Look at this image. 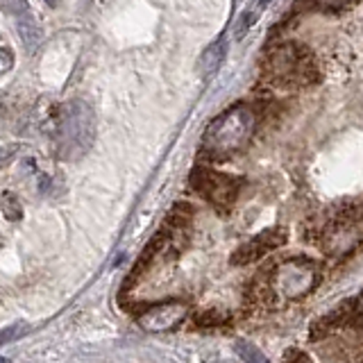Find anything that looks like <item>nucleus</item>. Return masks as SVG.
<instances>
[{
  "mask_svg": "<svg viewBox=\"0 0 363 363\" xmlns=\"http://www.w3.org/2000/svg\"><path fill=\"white\" fill-rule=\"evenodd\" d=\"M257 128L255 111L250 107H232L216 118L202 134V150L209 157H230L250 143Z\"/></svg>",
  "mask_w": 363,
  "mask_h": 363,
  "instance_id": "obj_1",
  "label": "nucleus"
},
{
  "mask_svg": "<svg viewBox=\"0 0 363 363\" xmlns=\"http://www.w3.org/2000/svg\"><path fill=\"white\" fill-rule=\"evenodd\" d=\"M57 139H60V152L66 159H75L89 150V143L94 139V116L84 102H71L62 111L60 128H57Z\"/></svg>",
  "mask_w": 363,
  "mask_h": 363,
  "instance_id": "obj_2",
  "label": "nucleus"
},
{
  "mask_svg": "<svg viewBox=\"0 0 363 363\" xmlns=\"http://www.w3.org/2000/svg\"><path fill=\"white\" fill-rule=\"evenodd\" d=\"M264 73L272 82L284 86H298L311 82V57L306 55L300 45H279L275 48L264 66Z\"/></svg>",
  "mask_w": 363,
  "mask_h": 363,
  "instance_id": "obj_3",
  "label": "nucleus"
},
{
  "mask_svg": "<svg viewBox=\"0 0 363 363\" xmlns=\"http://www.w3.org/2000/svg\"><path fill=\"white\" fill-rule=\"evenodd\" d=\"M191 184L196 189L202 198H207L216 209H230L236 196H238V189H241V182L236 177H230L225 173H218V170H211V168H196L191 175Z\"/></svg>",
  "mask_w": 363,
  "mask_h": 363,
  "instance_id": "obj_4",
  "label": "nucleus"
},
{
  "mask_svg": "<svg viewBox=\"0 0 363 363\" xmlns=\"http://www.w3.org/2000/svg\"><path fill=\"white\" fill-rule=\"evenodd\" d=\"M318 281L315 266L306 259H289L275 270V286L284 298H302Z\"/></svg>",
  "mask_w": 363,
  "mask_h": 363,
  "instance_id": "obj_5",
  "label": "nucleus"
},
{
  "mask_svg": "<svg viewBox=\"0 0 363 363\" xmlns=\"http://www.w3.org/2000/svg\"><path fill=\"white\" fill-rule=\"evenodd\" d=\"M350 325H354L357 329L361 327V300L359 298H350L347 302L336 306L334 311L318 318L315 325L311 327V340H320L329 332H336L338 327H350Z\"/></svg>",
  "mask_w": 363,
  "mask_h": 363,
  "instance_id": "obj_6",
  "label": "nucleus"
},
{
  "mask_svg": "<svg viewBox=\"0 0 363 363\" xmlns=\"http://www.w3.org/2000/svg\"><path fill=\"white\" fill-rule=\"evenodd\" d=\"M186 318V306L182 302H164V304H157L150 306L145 313L139 315V325L145 329V332H173L177 329Z\"/></svg>",
  "mask_w": 363,
  "mask_h": 363,
  "instance_id": "obj_7",
  "label": "nucleus"
},
{
  "mask_svg": "<svg viewBox=\"0 0 363 363\" xmlns=\"http://www.w3.org/2000/svg\"><path fill=\"white\" fill-rule=\"evenodd\" d=\"M284 241H286V232L279 230V227H272V230H266L257 236H252L250 241H245L241 247L232 255V264L234 266H247L252 261L266 257L268 252H272L275 247H279Z\"/></svg>",
  "mask_w": 363,
  "mask_h": 363,
  "instance_id": "obj_8",
  "label": "nucleus"
},
{
  "mask_svg": "<svg viewBox=\"0 0 363 363\" xmlns=\"http://www.w3.org/2000/svg\"><path fill=\"white\" fill-rule=\"evenodd\" d=\"M225 52H227V43H225L223 39H220V41H216V43H211L209 48L202 52V60H200L202 73L207 75V77H211L216 71H218L220 64H223Z\"/></svg>",
  "mask_w": 363,
  "mask_h": 363,
  "instance_id": "obj_9",
  "label": "nucleus"
},
{
  "mask_svg": "<svg viewBox=\"0 0 363 363\" xmlns=\"http://www.w3.org/2000/svg\"><path fill=\"white\" fill-rule=\"evenodd\" d=\"M26 332H28V325L26 323H16V325H11V327L0 329V347L11 343V340H16L18 336H23Z\"/></svg>",
  "mask_w": 363,
  "mask_h": 363,
  "instance_id": "obj_10",
  "label": "nucleus"
},
{
  "mask_svg": "<svg viewBox=\"0 0 363 363\" xmlns=\"http://www.w3.org/2000/svg\"><path fill=\"white\" fill-rule=\"evenodd\" d=\"M236 352H238V357L245 359V361H268L257 347H252L250 343H245V340H238V343H236Z\"/></svg>",
  "mask_w": 363,
  "mask_h": 363,
  "instance_id": "obj_11",
  "label": "nucleus"
},
{
  "mask_svg": "<svg viewBox=\"0 0 363 363\" xmlns=\"http://www.w3.org/2000/svg\"><path fill=\"white\" fill-rule=\"evenodd\" d=\"M198 325H202V327H216V325H223L225 320H227V315L225 313H220V311H202V313H198Z\"/></svg>",
  "mask_w": 363,
  "mask_h": 363,
  "instance_id": "obj_12",
  "label": "nucleus"
},
{
  "mask_svg": "<svg viewBox=\"0 0 363 363\" xmlns=\"http://www.w3.org/2000/svg\"><path fill=\"white\" fill-rule=\"evenodd\" d=\"M3 209H5V216H7L9 220H18V218H21V213H23V211H21V204L16 202L14 196H9V193L3 198Z\"/></svg>",
  "mask_w": 363,
  "mask_h": 363,
  "instance_id": "obj_13",
  "label": "nucleus"
},
{
  "mask_svg": "<svg viewBox=\"0 0 363 363\" xmlns=\"http://www.w3.org/2000/svg\"><path fill=\"white\" fill-rule=\"evenodd\" d=\"M250 18H252V14H250V11H247V14H243L241 16V26H236V39H241V37H245V32H247V28L250 26H252V21H250Z\"/></svg>",
  "mask_w": 363,
  "mask_h": 363,
  "instance_id": "obj_14",
  "label": "nucleus"
},
{
  "mask_svg": "<svg viewBox=\"0 0 363 363\" xmlns=\"http://www.w3.org/2000/svg\"><path fill=\"white\" fill-rule=\"evenodd\" d=\"M315 3H320L325 9H329V7H336V5L345 7V5H350V3H357V0H315Z\"/></svg>",
  "mask_w": 363,
  "mask_h": 363,
  "instance_id": "obj_15",
  "label": "nucleus"
},
{
  "mask_svg": "<svg viewBox=\"0 0 363 363\" xmlns=\"http://www.w3.org/2000/svg\"><path fill=\"white\" fill-rule=\"evenodd\" d=\"M286 359H293V361H309V357L300 354V352H289V354H286Z\"/></svg>",
  "mask_w": 363,
  "mask_h": 363,
  "instance_id": "obj_16",
  "label": "nucleus"
},
{
  "mask_svg": "<svg viewBox=\"0 0 363 363\" xmlns=\"http://www.w3.org/2000/svg\"><path fill=\"white\" fill-rule=\"evenodd\" d=\"M45 3H48L50 7H55V5H57V0H45Z\"/></svg>",
  "mask_w": 363,
  "mask_h": 363,
  "instance_id": "obj_17",
  "label": "nucleus"
},
{
  "mask_svg": "<svg viewBox=\"0 0 363 363\" xmlns=\"http://www.w3.org/2000/svg\"><path fill=\"white\" fill-rule=\"evenodd\" d=\"M261 5H268V0H261Z\"/></svg>",
  "mask_w": 363,
  "mask_h": 363,
  "instance_id": "obj_18",
  "label": "nucleus"
}]
</instances>
